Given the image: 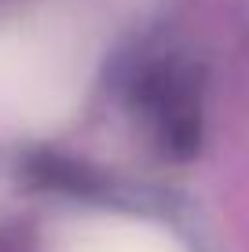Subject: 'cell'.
Segmentation results:
<instances>
[{"label": "cell", "mask_w": 249, "mask_h": 252, "mask_svg": "<svg viewBox=\"0 0 249 252\" xmlns=\"http://www.w3.org/2000/svg\"><path fill=\"white\" fill-rule=\"evenodd\" d=\"M147 106L169 150L176 154L194 150V143H198V99L187 88L183 77L173 69L154 73L147 81Z\"/></svg>", "instance_id": "1"}]
</instances>
